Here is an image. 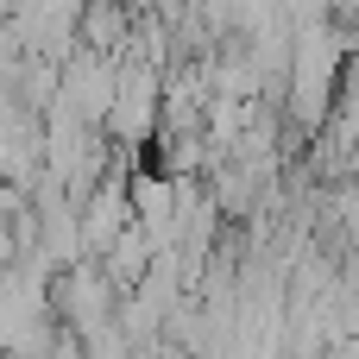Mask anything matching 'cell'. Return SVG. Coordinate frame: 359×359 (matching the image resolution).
Listing matches in <instances>:
<instances>
[{"mask_svg": "<svg viewBox=\"0 0 359 359\" xmlns=\"http://www.w3.org/2000/svg\"><path fill=\"white\" fill-rule=\"evenodd\" d=\"M126 183H95L82 202H76V233H82V259H95L120 227H126Z\"/></svg>", "mask_w": 359, "mask_h": 359, "instance_id": "obj_3", "label": "cell"}, {"mask_svg": "<svg viewBox=\"0 0 359 359\" xmlns=\"http://www.w3.org/2000/svg\"><path fill=\"white\" fill-rule=\"evenodd\" d=\"M95 259H101V278H107V290H133V284H139V271L151 265V246H145V233L126 221V227H120V233H114V240H107Z\"/></svg>", "mask_w": 359, "mask_h": 359, "instance_id": "obj_5", "label": "cell"}, {"mask_svg": "<svg viewBox=\"0 0 359 359\" xmlns=\"http://www.w3.org/2000/svg\"><path fill=\"white\" fill-rule=\"evenodd\" d=\"M158 82H164V69L158 63H145V57H114V101H107V133L120 139V145H145L151 133H158Z\"/></svg>", "mask_w": 359, "mask_h": 359, "instance_id": "obj_2", "label": "cell"}, {"mask_svg": "<svg viewBox=\"0 0 359 359\" xmlns=\"http://www.w3.org/2000/svg\"><path fill=\"white\" fill-rule=\"evenodd\" d=\"M126 32H133L126 0H82V13H76V38H82V50L120 57V50H126Z\"/></svg>", "mask_w": 359, "mask_h": 359, "instance_id": "obj_4", "label": "cell"}, {"mask_svg": "<svg viewBox=\"0 0 359 359\" xmlns=\"http://www.w3.org/2000/svg\"><path fill=\"white\" fill-rule=\"evenodd\" d=\"M341 69H347V32L334 19H316V25H297L290 32V63H284V82H290V120L309 126V139L322 133L334 95H341Z\"/></svg>", "mask_w": 359, "mask_h": 359, "instance_id": "obj_1", "label": "cell"}]
</instances>
